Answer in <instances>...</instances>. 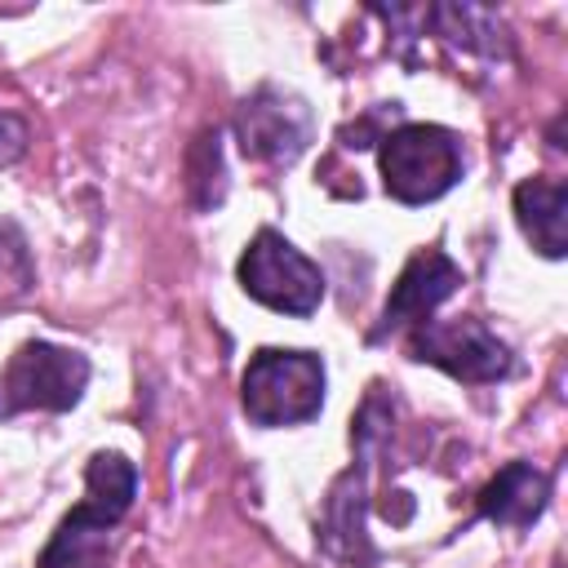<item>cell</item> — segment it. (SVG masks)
Wrapping results in <instances>:
<instances>
[{
  "instance_id": "cell-13",
  "label": "cell",
  "mask_w": 568,
  "mask_h": 568,
  "mask_svg": "<svg viewBox=\"0 0 568 568\" xmlns=\"http://www.w3.org/2000/svg\"><path fill=\"white\" fill-rule=\"evenodd\" d=\"M133 493H138V470L124 453H93L89 457V470H84V506L89 510L120 524Z\"/></svg>"
},
{
  "instance_id": "cell-5",
  "label": "cell",
  "mask_w": 568,
  "mask_h": 568,
  "mask_svg": "<svg viewBox=\"0 0 568 568\" xmlns=\"http://www.w3.org/2000/svg\"><path fill=\"white\" fill-rule=\"evenodd\" d=\"M408 355L457 382H501L515 368L510 346L479 320H422L408 328Z\"/></svg>"
},
{
  "instance_id": "cell-3",
  "label": "cell",
  "mask_w": 568,
  "mask_h": 568,
  "mask_svg": "<svg viewBox=\"0 0 568 568\" xmlns=\"http://www.w3.org/2000/svg\"><path fill=\"white\" fill-rule=\"evenodd\" d=\"M235 275H240V288L253 302H262V306H271L280 315H311L324 302L320 266L302 248H293L280 231H271V226H262L248 240Z\"/></svg>"
},
{
  "instance_id": "cell-4",
  "label": "cell",
  "mask_w": 568,
  "mask_h": 568,
  "mask_svg": "<svg viewBox=\"0 0 568 568\" xmlns=\"http://www.w3.org/2000/svg\"><path fill=\"white\" fill-rule=\"evenodd\" d=\"M84 386H89V359L80 351L53 342H22L0 373V417H13L22 408L67 413L80 404Z\"/></svg>"
},
{
  "instance_id": "cell-12",
  "label": "cell",
  "mask_w": 568,
  "mask_h": 568,
  "mask_svg": "<svg viewBox=\"0 0 568 568\" xmlns=\"http://www.w3.org/2000/svg\"><path fill=\"white\" fill-rule=\"evenodd\" d=\"M426 22H435L439 40L457 53H479V58H510L506 27L479 9V4H435L426 9Z\"/></svg>"
},
{
  "instance_id": "cell-10",
  "label": "cell",
  "mask_w": 568,
  "mask_h": 568,
  "mask_svg": "<svg viewBox=\"0 0 568 568\" xmlns=\"http://www.w3.org/2000/svg\"><path fill=\"white\" fill-rule=\"evenodd\" d=\"M364 475H368V462L359 457V466H351L333 493H328V506H324V528H320V541L328 555L346 559V564H364L373 559L368 541H364Z\"/></svg>"
},
{
  "instance_id": "cell-8",
  "label": "cell",
  "mask_w": 568,
  "mask_h": 568,
  "mask_svg": "<svg viewBox=\"0 0 568 568\" xmlns=\"http://www.w3.org/2000/svg\"><path fill=\"white\" fill-rule=\"evenodd\" d=\"M550 501V475L532 462H506L484 488H479V515L501 528H528L541 519Z\"/></svg>"
},
{
  "instance_id": "cell-6",
  "label": "cell",
  "mask_w": 568,
  "mask_h": 568,
  "mask_svg": "<svg viewBox=\"0 0 568 568\" xmlns=\"http://www.w3.org/2000/svg\"><path fill=\"white\" fill-rule=\"evenodd\" d=\"M235 138L248 160L262 164H293L311 146V106L275 84L248 93L235 111Z\"/></svg>"
},
{
  "instance_id": "cell-7",
  "label": "cell",
  "mask_w": 568,
  "mask_h": 568,
  "mask_svg": "<svg viewBox=\"0 0 568 568\" xmlns=\"http://www.w3.org/2000/svg\"><path fill=\"white\" fill-rule=\"evenodd\" d=\"M457 284H462V266L444 248H417L408 257V266L399 271L395 288H390V297L382 306V320H377V328L368 337L377 342V337H386L395 328H413V324L430 320V311L439 302H448L457 293Z\"/></svg>"
},
{
  "instance_id": "cell-1",
  "label": "cell",
  "mask_w": 568,
  "mask_h": 568,
  "mask_svg": "<svg viewBox=\"0 0 568 568\" xmlns=\"http://www.w3.org/2000/svg\"><path fill=\"white\" fill-rule=\"evenodd\" d=\"M253 426H302L324 408V359L311 351H257L240 377Z\"/></svg>"
},
{
  "instance_id": "cell-11",
  "label": "cell",
  "mask_w": 568,
  "mask_h": 568,
  "mask_svg": "<svg viewBox=\"0 0 568 568\" xmlns=\"http://www.w3.org/2000/svg\"><path fill=\"white\" fill-rule=\"evenodd\" d=\"M111 528L115 524L106 515L80 501L71 515H62L36 568H111Z\"/></svg>"
},
{
  "instance_id": "cell-9",
  "label": "cell",
  "mask_w": 568,
  "mask_h": 568,
  "mask_svg": "<svg viewBox=\"0 0 568 568\" xmlns=\"http://www.w3.org/2000/svg\"><path fill=\"white\" fill-rule=\"evenodd\" d=\"M515 217L541 257L568 253V186L550 178H528L515 186Z\"/></svg>"
},
{
  "instance_id": "cell-14",
  "label": "cell",
  "mask_w": 568,
  "mask_h": 568,
  "mask_svg": "<svg viewBox=\"0 0 568 568\" xmlns=\"http://www.w3.org/2000/svg\"><path fill=\"white\" fill-rule=\"evenodd\" d=\"M27 151V124L9 111H0V164H13Z\"/></svg>"
},
{
  "instance_id": "cell-2",
  "label": "cell",
  "mask_w": 568,
  "mask_h": 568,
  "mask_svg": "<svg viewBox=\"0 0 568 568\" xmlns=\"http://www.w3.org/2000/svg\"><path fill=\"white\" fill-rule=\"evenodd\" d=\"M382 186L399 204H426L457 186L462 178V146L457 133L439 124H399L377 142Z\"/></svg>"
}]
</instances>
